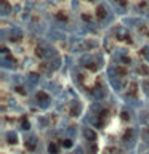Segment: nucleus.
I'll list each match as a JSON object with an SVG mask.
<instances>
[{"label": "nucleus", "mask_w": 149, "mask_h": 154, "mask_svg": "<svg viewBox=\"0 0 149 154\" xmlns=\"http://www.w3.org/2000/svg\"><path fill=\"white\" fill-rule=\"evenodd\" d=\"M80 112H82V104L79 103V101H72L71 103V116L77 117Z\"/></svg>", "instance_id": "obj_12"}, {"label": "nucleus", "mask_w": 149, "mask_h": 154, "mask_svg": "<svg viewBox=\"0 0 149 154\" xmlns=\"http://www.w3.org/2000/svg\"><path fill=\"white\" fill-rule=\"evenodd\" d=\"M62 146H66V148H71V146H72V141H71L69 138H66L64 141H62Z\"/></svg>", "instance_id": "obj_25"}, {"label": "nucleus", "mask_w": 149, "mask_h": 154, "mask_svg": "<svg viewBox=\"0 0 149 154\" xmlns=\"http://www.w3.org/2000/svg\"><path fill=\"white\" fill-rule=\"evenodd\" d=\"M2 55H8V48L7 47H2Z\"/></svg>", "instance_id": "obj_27"}, {"label": "nucleus", "mask_w": 149, "mask_h": 154, "mask_svg": "<svg viewBox=\"0 0 149 154\" xmlns=\"http://www.w3.org/2000/svg\"><path fill=\"white\" fill-rule=\"evenodd\" d=\"M147 18H149V13H147Z\"/></svg>", "instance_id": "obj_31"}, {"label": "nucleus", "mask_w": 149, "mask_h": 154, "mask_svg": "<svg viewBox=\"0 0 149 154\" xmlns=\"http://www.w3.org/2000/svg\"><path fill=\"white\" fill-rule=\"evenodd\" d=\"M141 88H143V91H144V93H146V96H147V95H149V80H146V79L141 80Z\"/></svg>", "instance_id": "obj_19"}, {"label": "nucleus", "mask_w": 149, "mask_h": 154, "mask_svg": "<svg viewBox=\"0 0 149 154\" xmlns=\"http://www.w3.org/2000/svg\"><path fill=\"white\" fill-rule=\"evenodd\" d=\"M0 37H2V40H7V37H8V31H7V29H2V31H0Z\"/></svg>", "instance_id": "obj_24"}, {"label": "nucleus", "mask_w": 149, "mask_h": 154, "mask_svg": "<svg viewBox=\"0 0 149 154\" xmlns=\"http://www.w3.org/2000/svg\"><path fill=\"white\" fill-rule=\"evenodd\" d=\"M141 55H143L144 60L149 63V45H146V47H143V48H141Z\"/></svg>", "instance_id": "obj_20"}, {"label": "nucleus", "mask_w": 149, "mask_h": 154, "mask_svg": "<svg viewBox=\"0 0 149 154\" xmlns=\"http://www.w3.org/2000/svg\"><path fill=\"white\" fill-rule=\"evenodd\" d=\"M11 11H13V8L10 7V5L5 2V0H2V2H0V16H2V18H7V16H10V14H11Z\"/></svg>", "instance_id": "obj_8"}, {"label": "nucleus", "mask_w": 149, "mask_h": 154, "mask_svg": "<svg viewBox=\"0 0 149 154\" xmlns=\"http://www.w3.org/2000/svg\"><path fill=\"white\" fill-rule=\"evenodd\" d=\"M122 117H123V119H128V117H130V116H128V112H127V111H122Z\"/></svg>", "instance_id": "obj_28"}, {"label": "nucleus", "mask_w": 149, "mask_h": 154, "mask_svg": "<svg viewBox=\"0 0 149 154\" xmlns=\"http://www.w3.org/2000/svg\"><path fill=\"white\" fill-rule=\"evenodd\" d=\"M125 56H127V50H123V48H117V50H114V60L115 61L122 63V60Z\"/></svg>", "instance_id": "obj_14"}, {"label": "nucleus", "mask_w": 149, "mask_h": 154, "mask_svg": "<svg viewBox=\"0 0 149 154\" xmlns=\"http://www.w3.org/2000/svg\"><path fill=\"white\" fill-rule=\"evenodd\" d=\"M125 101H127V103H130V104H133V106H138V104H139L138 100L133 98V96H125Z\"/></svg>", "instance_id": "obj_23"}, {"label": "nucleus", "mask_w": 149, "mask_h": 154, "mask_svg": "<svg viewBox=\"0 0 149 154\" xmlns=\"http://www.w3.org/2000/svg\"><path fill=\"white\" fill-rule=\"evenodd\" d=\"M91 95H93V98H95V100L101 101V100H103L104 96H106V90H104V87H101V85L95 87L93 91H91Z\"/></svg>", "instance_id": "obj_9"}, {"label": "nucleus", "mask_w": 149, "mask_h": 154, "mask_svg": "<svg viewBox=\"0 0 149 154\" xmlns=\"http://www.w3.org/2000/svg\"><path fill=\"white\" fill-rule=\"evenodd\" d=\"M80 64L88 67L91 71H98V66H96V58L95 55H90V53H85L84 56L80 58Z\"/></svg>", "instance_id": "obj_2"}, {"label": "nucleus", "mask_w": 149, "mask_h": 154, "mask_svg": "<svg viewBox=\"0 0 149 154\" xmlns=\"http://www.w3.org/2000/svg\"><path fill=\"white\" fill-rule=\"evenodd\" d=\"M48 152H50V154H59V148H58V144L51 143L50 146H48Z\"/></svg>", "instance_id": "obj_18"}, {"label": "nucleus", "mask_w": 149, "mask_h": 154, "mask_svg": "<svg viewBox=\"0 0 149 154\" xmlns=\"http://www.w3.org/2000/svg\"><path fill=\"white\" fill-rule=\"evenodd\" d=\"M38 82H40V75L35 74V72H31V74L26 77V85L29 88H34L35 85H38Z\"/></svg>", "instance_id": "obj_6"}, {"label": "nucleus", "mask_w": 149, "mask_h": 154, "mask_svg": "<svg viewBox=\"0 0 149 154\" xmlns=\"http://www.w3.org/2000/svg\"><path fill=\"white\" fill-rule=\"evenodd\" d=\"M37 53L40 55V58H43V60H47V61H50V60L58 56L55 48H53L51 45H48V43H45V42H42L40 45L37 47Z\"/></svg>", "instance_id": "obj_1"}, {"label": "nucleus", "mask_w": 149, "mask_h": 154, "mask_svg": "<svg viewBox=\"0 0 149 154\" xmlns=\"http://www.w3.org/2000/svg\"><path fill=\"white\" fill-rule=\"evenodd\" d=\"M114 11L117 13V14H125V13H127V10H125L123 5H120V3H114Z\"/></svg>", "instance_id": "obj_17"}, {"label": "nucleus", "mask_w": 149, "mask_h": 154, "mask_svg": "<svg viewBox=\"0 0 149 154\" xmlns=\"http://www.w3.org/2000/svg\"><path fill=\"white\" fill-rule=\"evenodd\" d=\"M50 37H51V40H64V38H66L64 32H61V31H56V29H51V32H50Z\"/></svg>", "instance_id": "obj_13"}, {"label": "nucleus", "mask_w": 149, "mask_h": 154, "mask_svg": "<svg viewBox=\"0 0 149 154\" xmlns=\"http://www.w3.org/2000/svg\"><path fill=\"white\" fill-rule=\"evenodd\" d=\"M61 64H62V60L59 56H56V58H53V60H50L48 61V69H51V71H58L61 67Z\"/></svg>", "instance_id": "obj_11"}, {"label": "nucleus", "mask_w": 149, "mask_h": 154, "mask_svg": "<svg viewBox=\"0 0 149 154\" xmlns=\"http://www.w3.org/2000/svg\"><path fill=\"white\" fill-rule=\"evenodd\" d=\"M23 80H26V79H23V77H21V75H18V74L11 77V82H13L14 85H19V84H21Z\"/></svg>", "instance_id": "obj_22"}, {"label": "nucleus", "mask_w": 149, "mask_h": 154, "mask_svg": "<svg viewBox=\"0 0 149 154\" xmlns=\"http://www.w3.org/2000/svg\"><path fill=\"white\" fill-rule=\"evenodd\" d=\"M24 35V32H23V29L21 27H18V26H13L11 27V31H10V40H21Z\"/></svg>", "instance_id": "obj_7"}, {"label": "nucleus", "mask_w": 149, "mask_h": 154, "mask_svg": "<svg viewBox=\"0 0 149 154\" xmlns=\"http://www.w3.org/2000/svg\"><path fill=\"white\" fill-rule=\"evenodd\" d=\"M7 141H8L10 144L18 143V135L14 133V132H8V133H7Z\"/></svg>", "instance_id": "obj_16"}, {"label": "nucleus", "mask_w": 149, "mask_h": 154, "mask_svg": "<svg viewBox=\"0 0 149 154\" xmlns=\"http://www.w3.org/2000/svg\"><path fill=\"white\" fill-rule=\"evenodd\" d=\"M115 35H117L120 40H130V35L127 34V27H125V26L115 27Z\"/></svg>", "instance_id": "obj_10"}, {"label": "nucleus", "mask_w": 149, "mask_h": 154, "mask_svg": "<svg viewBox=\"0 0 149 154\" xmlns=\"http://www.w3.org/2000/svg\"><path fill=\"white\" fill-rule=\"evenodd\" d=\"M37 101H38V106H40L42 109H48V108H50V104H51V100L48 98L43 91H38V93H37Z\"/></svg>", "instance_id": "obj_4"}, {"label": "nucleus", "mask_w": 149, "mask_h": 154, "mask_svg": "<svg viewBox=\"0 0 149 154\" xmlns=\"http://www.w3.org/2000/svg\"><path fill=\"white\" fill-rule=\"evenodd\" d=\"M29 127H31V124H29L27 120H23V128L24 130H29Z\"/></svg>", "instance_id": "obj_26"}, {"label": "nucleus", "mask_w": 149, "mask_h": 154, "mask_svg": "<svg viewBox=\"0 0 149 154\" xmlns=\"http://www.w3.org/2000/svg\"><path fill=\"white\" fill-rule=\"evenodd\" d=\"M13 11H21V7H19V5H16V7H13Z\"/></svg>", "instance_id": "obj_30"}, {"label": "nucleus", "mask_w": 149, "mask_h": 154, "mask_svg": "<svg viewBox=\"0 0 149 154\" xmlns=\"http://www.w3.org/2000/svg\"><path fill=\"white\" fill-rule=\"evenodd\" d=\"M147 2H149V0H147Z\"/></svg>", "instance_id": "obj_32"}, {"label": "nucleus", "mask_w": 149, "mask_h": 154, "mask_svg": "<svg viewBox=\"0 0 149 154\" xmlns=\"http://www.w3.org/2000/svg\"><path fill=\"white\" fill-rule=\"evenodd\" d=\"M35 144H37V141H35V138H34V137H31V138L26 141V146H27L29 149H34V148H35Z\"/></svg>", "instance_id": "obj_21"}, {"label": "nucleus", "mask_w": 149, "mask_h": 154, "mask_svg": "<svg viewBox=\"0 0 149 154\" xmlns=\"http://www.w3.org/2000/svg\"><path fill=\"white\" fill-rule=\"evenodd\" d=\"M0 66H2L3 69H14L16 61H14L13 58H10L8 55H2V58H0Z\"/></svg>", "instance_id": "obj_3"}, {"label": "nucleus", "mask_w": 149, "mask_h": 154, "mask_svg": "<svg viewBox=\"0 0 149 154\" xmlns=\"http://www.w3.org/2000/svg\"><path fill=\"white\" fill-rule=\"evenodd\" d=\"M122 24L125 27H138V26H141L143 21L139 18H133V16H128V18H123L122 19Z\"/></svg>", "instance_id": "obj_5"}, {"label": "nucleus", "mask_w": 149, "mask_h": 154, "mask_svg": "<svg viewBox=\"0 0 149 154\" xmlns=\"http://www.w3.org/2000/svg\"><path fill=\"white\" fill-rule=\"evenodd\" d=\"M84 135H85L87 140H91V141H95V140H96V133L91 128H84Z\"/></svg>", "instance_id": "obj_15"}, {"label": "nucleus", "mask_w": 149, "mask_h": 154, "mask_svg": "<svg viewBox=\"0 0 149 154\" xmlns=\"http://www.w3.org/2000/svg\"><path fill=\"white\" fill-rule=\"evenodd\" d=\"M79 7V2H77V0H72V8H77Z\"/></svg>", "instance_id": "obj_29"}]
</instances>
